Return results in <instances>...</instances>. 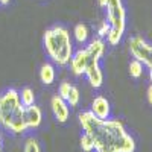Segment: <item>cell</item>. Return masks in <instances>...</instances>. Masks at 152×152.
<instances>
[{
  "instance_id": "1",
  "label": "cell",
  "mask_w": 152,
  "mask_h": 152,
  "mask_svg": "<svg viewBox=\"0 0 152 152\" xmlns=\"http://www.w3.org/2000/svg\"><path fill=\"white\" fill-rule=\"evenodd\" d=\"M79 123L90 135L96 152H134L135 142L120 120L99 119L91 111L79 114Z\"/></svg>"
},
{
  "instance_id": "2",
  "label": "cell",
  "mask_w": 152,
  "mask_h": 152,
  "mask_svg": "<svg viewBox=\"0 0 152 152\" xmlns=\"http://www.w3.org/2000/svg\"><path fill=\"white\" fill-rule=\"evenodd\" d=\"M0 125L14 134H23L29 129L26 123V107L21 104L20 94L14 88L0 94Z\"/></svg>"
},
{
  "instance_id": "3",
  "label": "cell",
  "mask_w": 152,
  "mask_h": 152,
  "mask_svg": "<svg viewBox=\"0 0 152 152\" xmlns=\"http://www.w3.org/2000/svg\"><path fill=\"white\" fill-rule=\"evenodd\" d=\"M44 49L55 64L67 66L73 56V43L70 32L62 26H53L44 32Z\"/></svg>"
},
{
  "instance_id": "4",
  "label": "cell",
  "mask_w": 152,
  "mask_h": 152,
  "mask_svg": "<svg viewBox=\"0 0 152 152\" xmlns=\"http://www.w3.org/2000/svg\"><path fill=\"white\" fill-rule=\"evenodd\" d=\"M99 5L107 12V23L110 24V32L107 40L111 46L120 43L126 28V11L122 0H97Z\"/></svg>"
},
{
  "instance_id": "5",
  "label": "cell",
  "mask_w": 152,
  "mask_h": 152,
  "mask_svg": "<svg viewBox=\"0 0 152 152\" xmlns=\"http://www.w3.org/2000/svg\"><path fill=\"white\" fill-rule=\"evenodd\" d=\"M105 53V43L102 41V38H94L91 43H88L84 49L78 50L76 53H73L70 59V70L75 75H85V72L99 64L100 58Z\"/></svg>"
},
{
  "instance_id": "6",
  "label": "cell",
  "mask_w": 152,
  "mask_h": 152,
  "mask_svg": "<svg viewBox=\"0 0 152 152\" xmlns=\"http://www.w3.org/2000/svg\"><path fill=\"white\" fill-rule=\"evenodd\" d=\"M129 52L134 59L140 61L149 70V78L152 82V44H148L142 37H132L129 40Z\"/></svg>"
},
{
  "instance_id": "7",
  "label": "cell",
  "mask_w": 152,
  "mask_h": 152,
  "mask_svg": "<svg viewBox=\"0 0 152 152\" xmlns=\"http://www.w3.org/2000/svg\"><path fill=\"white\" fill-rule=\"evenodd\" d=\"M58 93H59L58 96H61L70 107H76L79 104L81 94H79V90L73 84H70V82H61V85L58 88Z\"/></svg>"
},
{
  "instance_id": "8",
  "label": "cell",
  "mask_w": 152,
  "mask_h": 152,
  "mask_svg": "<svg viewBox=\"0 0 152 152\" xmlns=\"http://www.w3.org/2000/svg\"><path fill=\"white\" fill-rule=\"evenodd\" d=\"M50 107H52L53 116L58 122H61V123L67 122V119L70 116V110H69V104L61 96H58V94L53 96L52 100H50Z\"/></svg>"
},
{
  "instance_id": "9",
  "label": "cell",
  "mask_w": 152,
  "mask_h": 152,
  "mask_svg": "<svg viewBox=\"0 0 152 152\" xmlns=\"http://www.w3.org/2000/svg\"><path fill=\"white\" fill-rule=\"evenodd\" d=\"M110 111H111V107H110V102L107 100V97L104 96H96L91 102V113L94 114L96 117L99 119H108L110 117Z\"/></svg>"
},
{
  "instance_id": "10",
  "label": "cell",
  "mask_w": 152,
  "mask_h": 152,
  "mask_svg": "<svg viewBox=\"0 0 152 152\" xmlns=\"http://www.w3.org/2000/svg\"><path fill=\"white\" fill-rule=\"evenodd\" d=\"M85 76L88 78V82L91 84L93 88L102 87V84H104V73H102V70H100L99 64H96V66H93V67L88 69V70L85 72Z\"/></svg>"
},
{
  "instance_id": "11",
  "label": "cell",
  "mask_w": 152,
  "mask_h": 152,
  "mask_svg": "<svg viewBox=\"0 0 152 152\" xmlns=\"http://www.w3.org/2000/svg\"><path fill=\"white\" fill-rule=\"evenodd\" d=\"M55 76H56L55 67L50 64V62H44V64L41 66V69H40V79H41V82L46 84V85L53 84L55 82Z\"/></svg>"
},
{
  "instance_id": "12",
  "label": "cell",
  "mask_w": 152,
  "mask_h": 152,
  "mask_svg": "<svg viewBox=\"0 0 152 152\" xmlns=\"http://www.w3.org/2000/svg\"><path fill=\"white\" fill-rule=\"evenodd\" d=\"M73 35H75V40L78 41L79 44H84V43H87L88 37H90V31H88V28L85 26L84 23H79V24L75 26Z\"/></svg>"
},
{
  "instance_id": "13",
  "label": "cell",
  "mask_w": 152,
  "mask_h": 152,
  "mask_svg": "<svg viewBox=\"0 0 152 152\" xmlns=\"http://www.w3.org/2000/svg\"><path fill=\"white\" fill-rule=\"evenodd\" d=\"M18 94H20V100H21V104H23L24 107H31V105H34V104H35V93H34L32 88L24 87Z\"/></svg>"
},
{
  "instance_id": "14",
  "label": "cell",
  "mask_w": 152,
  "mask_h": 152,
  "mask_svg": "<svg viewBox=\"0 0 152 152\" xmlns=\"http://www.w3.org/2000/svg\"><path fill=\"white\" fill-rule=\"evenodd\" d=\"M143 64L140 61H137V59H132L131 62H129V75L132 76V78H140V76L143 75Z\"/></svg>"
},
{
  "instance_id": "15",
  "label": "cell",
  "mask_w": 152,
  "mask_h": 152,
  "mask_svg": "<svg viewBox=\"0 0 152 152\" xmlns=\"http://www.w3.org/2000/svg\"><path fill=\"white\" fill-rule=\"evenodd\" d=\"M81 149L84 151V152H93L94 151V146H93V140L90 138V135L88 134H82V137H81Z\"/></svg>"
},
{
  "instance_id": "16",
  "label": "cell",
  "mask_w": 152,
  "mask_h": 152,
  "mask_svg": "<svg viewBox=\"0 0 152 152\" xmlns=\"http://www.w3.org/2000/svg\"><path fill=\"white\" fill-rule=\"evenodd\" d=\"M23 152H41V148L35 138H28L26 143H24Z\"/></svg>"
},
{
  "instance_id": "17",
  "label": "cell",
  "mask_w": 152,
  "mask_h": 152,
  "mask_svg": "<svg viewBox=\"0 0 152 152\" xmlns=\"http://www.w3.org/2000/svg\"><path fill=\"white\" fill-rule=\"evenodd\" d=\"M108 32H110V24H108L107 21H102V23L99 24V29H97L99 37H100V38H102V37H107Z\"/></svg>"
},
{
  "instance_id": "18",
  "label": "cell",
  "mask_w": 152,
  "mask_h": 152,
  "mask_svg": "<svg viewBox=\"0 0 152 152\" xmlns=\"http://www.w3.org/2000/svg\"><path fill=\"white\" fill-rule=\"evenodd\" d=\"M148 102L152 105V84H151L149 88H148Z\"/></svg>"
},
{
  "instance_id": "19",
  "label": "cell",
  "mask_w": 152,
  "mask_h": 152,
  "mask_svg": "<svg viewBox=\"0 0 152 152\" xmlns=\"http://www.w3.org/2000/svg\"><path fill=\"white\" fill-rule=\"evenodd\" d=\"M0 3H2V5H6V3H9V0H0Z\"/></svg>"
},
{
  "instance_id": "20",
  "label": "cell",
  "mask_w": 152,
  "mask_h": 152,
  "mask_svg": "<svg viewBox=\"0 0 152 152\" xmlns=\"http://www.w3.org/2000/svg\"><path fill=\"white\" fill-rule=\"evenodd\" d=\"M0 152H2V135H0Z\"/></svg>"
}]
</instances>
